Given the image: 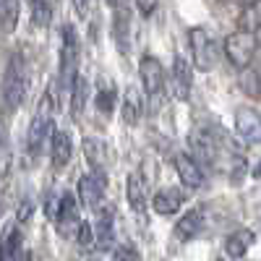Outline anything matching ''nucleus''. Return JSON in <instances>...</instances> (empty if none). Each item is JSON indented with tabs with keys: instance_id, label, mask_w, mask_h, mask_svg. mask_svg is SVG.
I'll return each instance as SVG.
<instances>
[{
	"instance_id": "obj_1",
	"label": "nucleus",
	"mask_w": 261,
	"mask_h": 261,
	"mask_svg": "<svg viewBox=\"0 0 261 261\" xmlns=\"http://www.w3.org/2000/svg\"><path fill=\"white\" fill-rule=\"evenodd\" d=\"M60 89L71 92L79 73V58H81V45H79V34L73 24H65L60 34Z\"/></svg>"
},
{
	"instance_id": "obj_2",
	"label": "nucleus",
	"mask_w": 261,
	"mask_h": 261,
	"mask_svg": "<svg viewBox=\"0 0 261 261\" xmlns=\"http://www.w3.org/2000/svg\"><path fill=\"white\" fill-rule=\"evenodd\" d=\"M27 97V68H24V55L21 53H13L8 58V65H6V76H3V105L6 110L13 113L21 107Z\"/></svg>"
},
{
	"instance_id": "obj_3",
	"label": "nucleus",
	"mask_w": 261,
	"mask_h": 261,
	"mask_svg": "<svg viewBox=\"0 0 261 261\" xmlns=\"http://www.w3.org/2000/svg\"><path fill=\"white\" fill-rule=\"evenodd\" d=\"M53 92H45L37 105V113L29 123V134H27V146H29V154L37 157L42 146H45L47 136H53Z\"/></svg>"
},
{
	"instance_id": "obj_4",
	"label": "nucleus",
	"mask_w": 261,
	"mask_h": 261,
	"mask_svg": "<svg viewBox=\"0 0 261 261\" xmlns=\"http://www.w3.org/2000/svg\"><path fill=\"white\" fill-rule=\"evenodd\" d=\"M139 76H141V86H144V94H146L151 113H157L160 105H162V97H165V68H162V63L154 55H144L141 63H139Z\"/></svg>"
},
{
	"instance_id": "obj_5",
	"label": "nucleus",
	"mask_w": 261,
	"mask_h": 261,
	"mask_svg": "<svg viewBox=\"0 0 261 261\" xmlns=\"http://www.w3.org/2000/svg\"><path fill=\"white\" fill-rule=\"evenodd\" d=\"M258 47L261 45H258L256 34L253 32H246V29H238V32H232V34L225 37V55H227L230 65H232V68H238V71L251 68L253 55H256Z\"/></svg>"
},
{
	"instance_id": "obj_6",
	"label": "nucleus",
	"mask_w": 261,
	"mask_h": 261,
	"mask_svg": "<svg viewBox=\"0 0 261 261\" xmlns=\"http://www.w3.org/2000/svg\"><path fill=\"white\" fill-rule=\"evenodd\" d=\"M188 45H191V63L196 71L209 73L217 65V42L204 27H193L188 32Z\"/></svg>"
},
{
	"instance_id": "obj_7",
	"label": "nucleus",
	"mask_w": 261,
	"mask_h": 261,
	"mask_svg": "<svg viewBox=\"0 0 261 261\" xmlns=\"http://www.w3.org/2000/svg\"><path fill=\"white\" fill-rule=\"evenodd\" d=\"M188 146H191V157L199 165H204V167L217 165L220 144H217V139H214V134L209 128H193L191 136H188Z\"/></svg>"
},
{
	"instance_id": "obj_8",
	"label": "nucleus",
	"mask_w": 261,
	"mask_h": 261,
	"mask_svg": "<svg viewBox=\"0 0 261 261\" xmlns=\"http://www.w3.org/2000/svg\"><path fill=\"white\" fill-rule=\"evenodd\" d=\"M107 188V172H89V175H81L76 183V193H79V201L86 209H99L102 204V196Z\"/></svg>"
},
{
	"instance_id": "obj_9",
	"label": "nucleus",
	"mask_w": 261,
	"mask_h": 261,
	"mask_svg": "<svg viewBox=\"0 0 261 261\" xmlns=\"http://www.w3.org/2000/svg\"><path fill=\"white\" fill-rule=\"evenodd\" d=\"M170 84H172V97L178 102H186L191 97V86H193V63H188L183 55L172 58V68H170Z\"/></svg>"
},
{
	"instance_id": "obj_10",
	"label": "nucleus",
	"mask_w": 261,
	"mask_h": 261,
	"mask_svg": "<svg viewBox=\"0 0 261 261\" xmlns=\"http://www.w3.org/2000/svg\"><path fill=\"white\" fill-rule=\"evenodd\" d=\"M235 130L248 144H261V115L251 107H241L235 113Z\"/></svg>"
},
{
	"instance_id": "obj_11",
	"label": "nucleus",
	"mask_w": 261,
	"mask_h": 261,
	"mask_svg": "<svg viewBox=\"0 0 261 261\" xmlns=\"http://www.w3.org/2000/svg\"><path fill=\"white\" fill-rule=\"evenodd\" d=\"M175 172H178V178H180L183 188H188V191H196V188H201V186H204L201 165L196 162L191 154H186V151L175 157Z\"/></svg>"
},
{
	"instance_id": "obj_12",
	"label": "nucleus",
	"mask_w": 261,
	"mask_h": 261,
	"mask_svg": "<svg viewBox=\"0 0 261 261\" xmlns=\"http://www.w3.org/2000/svg\"><path fill=\"white\" fill-rule=\"evenodd\" d=\"M186 201V193L175 186H165L160 193H154V199H151V206H154L157 214L167 217V214H175Z\"/></svg>"
},
{
	"instance_id": "obj_13",
	"label": "nucleus",
	"mask_w": 261,
	"mask_h": 261,
	"mask_svg": "<svg viewBox=\"0 0 261 261\" xmlns=\"http://www.w3.org/2000/svg\"><path fill=\"white\" fill-rule=\"evenodd\" d=\"M125 193H128V204L134 212H144L146 209V193H149V180L144 178L141 170H134L128 175V186H125Z\"/></svg>"
},
{
	"instance_id": "obj_14",
	"label": "nucleus",
	"mask_w": 261,
	"mask_h": 261,
	"mask_svg": "<svg viewBox=\"0 0 261 261\" xmlns=\"http://www.w3.org/2000/svg\"><path fill=\"white\" fill-rule=\"evenodd\" d=\"M50 139H53V141H50V160H53V167L60 170V167H65V165L71 162V151H73L71 136H68V130L55 128Z\"/></svg>"
},
{
	"instance_id": "obj_15",
	"label": "nucleus",
	"mask_w": 261,
	"mask_h": 261,
	"mask_svg": "<svg viewBox=\"0 0 261 261\" xmlns=\"http://www.w3.org/2000/svg\"><path fill=\"white\" fill-rule=\"evenodd\" d=\"M97 243L99 248H110L115 241V214L113 206H99L97 209Z\"/></svg>"
},
{
	"instance_id": "obj_16",
	"label": "nucleus",
	"mask_w": 261,
	"mask_h": 261,
	"mask_svg": "<svg viewBox=\"0 0 261 261\" xmlns=\"http://www.w3.org/2000/svg\"><path fill=\"white\" fill-rule=\"evenodd\" d=\"M201 227H204V214H201V209H191L188 214H183L180 220H178V225H175V238L178 241H191V238H196L201 232Z\"/></svg>"
},
{
	"instance_id": "obj_17",
	"label": "nucleus",
	"mask_w": 261,
	"mask_h": 261,
	"mask_svg": "<svg viewBox=\"0 0 261 261\" xmlns=\"http://www.w3.org/2000/svg\"><path fill=\"white\" fill-rule=\"evenodd\" d=\"M256 243V232L253 230H235L227 241H225V251L230 258H243L246 251Z\"/></svg>"
},
{
	"instance_id": "obj_18",
	"label": "nucleus",
	"mask_w": 261,
	"mask_h": 261,
	"mask_svg": "<svg viewBox=\"0 0 261 261\" xmlns=\"http://www.w3.org/2000/svg\"><path fill=\"white\" fill-rule=\"evenodd\" d=\"M84 157L89 162L92 172H102L105 170V157H107V146L99 139H84Z\"/></svg>"
},
{
	"instance_id": "obj_19",
	"label": "nucleus",
	"mask_w": 261,
	"mask_h": 261,
	"mask_svg": "<svg viewBox=\"0 0 261 261\" xmlns=\"http://www.w3.org/2000/svg\"><path fill=\"white\" fill-rule=\"evenodd\" d=\"M144 113V105H141V94L136 89H128L125 99H123V123L125 125H136L141 120Z\"/></svg>"
},
{
	"instance_id": "obj_20",
	"label": "nucleus",
	"mask_w": 261,
	"mask_h": 261,
	"mask_svg": "<svg viewBox=\"0 0 261 261\" xmlns=\"http://www.w3.org/2000/svg\"><path fill=\"white\" fill-rule=\"evenodd\" d=\"M238 24H241V29L253 32V34L261 29V0H253V3L243 6V13L238 18Z\"/></svg>"
},
{
	"instance_id": "obj_21",
	"label": "nucleus",
	"mask_w": 261,
	"mask_h": 261,
	"mask_svg": "<svg viewBox=\"0 0 261 261\" xmlns=\"http://www.w3.org/2000/svg\"><path fill=\"white\" fill-rule=\"evenodd\" d=\"M86 97H89V81H86V76H79L73 89H71V115L79 118L84 105H86Z\"/></svg>"
},
{
	"instance_id": "obj_22",
	"label": "nucleus",
	"mask_w": 261,
	"mask_h": 261,
	"mask_svg": "<svg viewBox=\"0 0 261 261\" xmlns=\"http://www.w3.org/2000/svg\"><path fill=\"white\" fill-rule=\"evenodd\" d=\"M115 99H118L115 86H113L110 81H99V89H97V110H99L102 115H110V113L115 110Z\"/></svg>"
},
{
	"instance_id": "obj_23",
	"label": "nucleus",
	"mask_w": 261,
	"mask_h": 261,
	"mask_svg": "<svg viewBox=\"0 0 261 261\" xmlns=\"http://www.w3.org/2000/svg\"><path fill=\"white\" fill-rule=\"evenodd\" d=\"M18 256H21V232L13 225H8L3 238V261H16Z\"/></svg>"
},
{
	"instance_id": "obj_24",
	"label": "nucleus",
	"mask_w": 261,
	"mask_h": 261,
	"mask_svg": "<svg viewBox=\"0 0 261 261\" xmlns=\"http://www.w3.org/2000/svg\"><path fill=\"white\" fill-rule=\"evenodd\" d=\"M0 11H3V29L11 34L18 27V11H21V0H0Z\"/></svg>"
},
{
	"instance_id": "obj_25",
	"label": "nucleus",
	"mask_w": 261,
	"mask_h": 261,
	"mask_svg": "<svg viewBox=\"0 0 261 261\" xmlns=\"http://www.w3.org/2000/svg\"><path fill=\"white\" fill-rule=\"evenodd\" d=\"M29 8H32V18H34L37 27H47V24H50V18H53L50 0H34Z\"/></svg>"
},
{
	"instance_id": "obj_26",
	"label": "nucleus",
	"mask_w": 261,
	"mask_h": 261,
	"mask_svg": "<svg viewBox=\"0 0 261 261\" xmlns=\"http://www.w3.org/2000/svg\"><path fill=\"white\" fill-rule=\"evenodd\" d=\"M241 89L251 97H261V84H258V71L256 68L241 71Z\"/></svg>"
},
{
	"instance_id": "obj_27",
	"label": "nucleus",
	"mask_w": 261,
	"mask_h": 261,
	"mask_svg": "<svg viewBox=\"0 0 261 261\" xmlns=\"http://www.w3.org/2000/svg\"><path fill=\"white\" fill-rule=\"evenodd\" d=\"M94 241H97V232H94L92 222H81V227H79V232H76V243H79L81 248H89Z\"/></svg>"
},
{
	"instance_id": "obj_28",
	"label": "nucleus",
	"mask_w": 261,
	"mask_h": 261,
	"mask_svg": "<svg viewBox=\"0 0 261 261\" xmlns=\"http://www.w3.org/2000/svg\"><path fill=\"white\" fill-rule=\"evenodd\" d=\"M113 261H139V251H136L134 246H128V243H125V246H118Z\"/></svg>"
},
{
	"instance_id": "obj_29",
	"label": "nucleus",
	"mask_w": 261,
	"mask_h": 261,
	"mask_svg": "<svg viewBox=\"0 0 261 261\" xmlns=\"http://www.w3.org/2000/svg\"><path fill=\"white\" fill-rule=\"evenodd\" d=\"M157 3H160V0H136V8H139V13L146 18V16H151V13L157 11Z\"/></svg>"
},
{
	"instance_id": "obj_30",
	"label": "nucleus",
	"mask_w": 261,
	"mask_h": 261,
	"mask_svg": "<svg viewBox=\"0 0 261 261\" xmlns=\"http://www.w3.org/2000/svg\"><path fill=\"white\" fill-rule=\"evenodd\" d=\"M89 3H92V0H73V8H76V13H79L81 18L89 13Z\"/></svg>"
},
{
	"instance_id": "obj_31",
	"label": "nucleus",
	"mask_w": 261,
	"mask_h": 261,
	"mask_svg": "<svg viewBox=\"0 0 261 261\" xmlns=\"http://www.w3.org/2000/svg\"><path fill=\"white\" fill-rule=\"evenodd\" d=\"M29 212H32V204L27 201L24 206H18V222H27L29 220Z\"/></svg>"
},
{
	"instance_id": "obj_32",
	"label": "nucleus",
	"mask_w": 261,
	"mask_h": 261,
	"mask_svg": "<svg viewBox=\"0 0 261 261\" xmlns=\"http://www.w3.org/2000/svg\"><path fill=\"white\" fill-rule=\"evenodd\" d=\"M105 3H107V6H110L113 11H118V8H120V0H105Z\"/></svg>"
},
{
	"instance_id": "obj_33",
	"label": "nucleus",
	"mask_w": 261,
	"mask_h": 261,
	"mask_svg": "<svg viewBox=\"0 0 261 261\" xmlns=\"http://www.w3.org/2000/svg\"><path fill=\"white\" fill-rule=\"evenodd\" d=\"M16 261H32V258H29V253H21V258H16Z\"/></svg>"
},
{
	"instance_id": "obj_34",
	"label": "nucleus",
	"mask_w": 261,
	"mask_h": 261,
	"mask_svg": "<svg viewBox=\"0 0 261 261\" xmlns=\"http://www.w3.org/2000/svg\"><path fill=\"white\" fill-rule=\"evenodd\" d=\"M253 175H256V178H261V165H256V170H253Z\"/></svg>"
},
{
	"instance_id": "obj_35",
	"label": "nucleus",
	"mask_w": 261,
	"mask_h": 261,
	"mask_svg": "<svg viewBox=\"0 0 261 261\" xmlns=\"http://www.w3.org/2000/svg\"><path fill=\"white\" fill-rule=\"evenodd\" d=\"M256 71H258V84H261V68H256Z\"/></svg>"
},
{
	"instance_id": "obj_36",
	"label": "nucleus",
	"mask_w": 261,
	"mask_h": 261,
	"mask_svg": "<svg viewBox=\"0 0 261 261\" xmlns=\"http://www.w3.org/2000/svg\"><path fill=\"white\" fill-rule=\"evenodd\" d=\"M27 3H29V6H32V3H34V0H27Z\"/></svg>"
},
{
	"instance_id": "obj_37",
	"label": "nucleus",
	"mask_w": 261,
	"mask_h": 261,
	"mask_svg": "<svg viewBox=\"0 0 261 261\" xmlns=\"http://www.w3.org/2000/svg\"><path fill=\"white\" fill-rule=\"evenodd\" d=\"M217 261H222V258H217Z\"/></svg>"
}]
</instances>
